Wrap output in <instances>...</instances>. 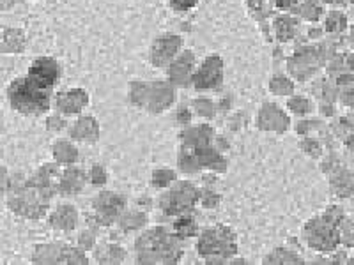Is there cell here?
<instances>
[{
    "label": "cell",
    "instance_id": "obj_4",
    "mask_svg": "<svg viewBox=\"0 0 354 265\" xmlns=\"http://www.w3.org/2000/svg\"><path fill=\"white\" fill-rule=\"evenodd\" d=\"M197 255L204 258L207 264H227L230 258L238 255V237L230 226L227 225H213L209 228L198 232Z\"/></svg>",
    "mask_w": 354,
    "mask_h": 265
},
{
    "label": "cell",
    "instance_id": "obj_16",
    "mask_svg": "<svg viewBox=\"0 0 354 265\" xmlns=\"http://www.w3.org/2000/svg\"><path fill=\"white\" fill-rule=\"evenodd\" d=\"M221 197L214 191L213 186H198V205L204 209H216Z\"/></svg>",
    "mask_w": 354,
    "mask_h": 265
},
{
    "label": "cell",
    "instance_id": "obj_9",
    "mask_svg": "<svg viewBox=\"0 0 354 265\" xmlns=\"http://www.w3.org/2000/svg\"><path fill=\"white\" fill-rule=\"evenodd\" d=\"M80 214L78 209L71 204H59L52 213L48 214V223L53 230L62 233L73 232L78 226Z\"/></svg>",
    "mask_w": 354,
    "mask_h": 265
},
{
    "label": "cell",
    "instance_id": "obj_1",
    "mask_svg": "<svg viewBox=\"0 0 354 265\" xmlns=\"http://www.w3.org/2000/svg\"><path fill=\"white\" fill-rule=\"evenodd\" d=\"M138 264H179L185 255V241L163 225L144 228L135 239Z\"/></svg>",
    "mask_w": 354,
    "mask_h": 265
},
{
    "label": "cell",
    "instance_id": "obj_5",
    "mask_svg": "<svg viewBox=\"0 0 354 265\" xmlns=\"http://www.w3.org/2000/svg\"><path fill=\"white\" fill-rule=\"evenodd\" d=\"M156 205L160 213L170 219L195 213L198 207V186L192 181H176L172 186L163 189Z\"/></svg>",
    "mask_w": 354,
    "mask_h": 265
},
{
    "label": "cell",
    "instance_id": "obj_7",
    "mask_svg": "<svg viewBox=\"0 0 354 265\" xmlns=\"http://www.w3.org/2000/svg\"><path fill=\"white\" fill-rule=\"evenodd\" d=\"M9 188H11V195L8 198V205L12 214L28 217V219H39L48 213V200L41 197L36 189L30 188L27 181L17 186L9 184Z\"/></svg>",
    "mask_w": 354,
    "mask_h": 265
},
{
    "label": "cell",
    "instance_id": "obj_13",
    "mask_svg": "<svg viewBox=\"0 0 354 265\" xmlns=\"http://www.w3.org/2000/svg\"><path fill=\"white\" fill-rule=\"evenodd\" d=\"M172 232L176 233L177 237L181 239V241H188V239L197 237L201 228H198V221L195 219V214L188 213V214H183V216L174 217Z\"/></svg>",
    "mask_w": 354,
    "mask_h": 265
},
{
    "label": "cell",
    "instance_id": "obj_3",
    "mask_svg": "<svg viewBox=\"0 0 354 265\" xmlns=\"http://www.w3.org/2000/svg\"><path fill=\"white\" fill-rule=\"evenodd\" d=\"M53 85L28 72L27 77L12 80L8 88L9 103L21 115H39L50 108Z\"/></svg>",
    "mask_w": 354,
    "mask_h": 265
},
{
    "label": "cell",
    "instance_id": "obj_19",
    "mask_svg": "<svg viewBox=\"0 0 354 265\" xmlns=\"http://www.w3.org/2000/svg\"><path fill=\"white\" fill-rule=\"evenodd\" d=\"M96 244H97L96 228L88 226L85 232L80 233V237H78V246H80L84 251H88V249H94V246H96Z\"/></svg>",
    "mask_w": 354,
    "mask_h": 265
},
{
    "label": "cell",
    "instance_id": "obj_14",
    "mask_svg": "<svg viewBox=\"0 0 354 265\" xmlns=\"http://www.w3.org/2000/svg\"><path fill=\"white\" fill-rule=\"evenodd\" d=\"M301 264L303 260L298 251H292L289 248H277L264 258V264Z\"/></svg>",
    "mask_w": 354,
    "mask_h": 265
},
{
    "label": "cell",
    "instance_id": "obj_8",
    "mask_svg": "<svg viewBox=\"0 0 354 265\" xmlns=\"http://www.w3.org/2000/svg\"><path fill=\"white\" fill-rule=\"evenodd\" d=\"M87 184V172L69 165L68 168L61 170L57 179V193L62 197H77L84 191Z\"/></svg>",
    "mask_w": 354,
    "mask_h": 265
},
{
    "label": "cell",
    "instance_id": "obj_20",
    "mask_svg": "<svg viewBox=\"0 0 354 265\" xmlns=\"http://www.w3.org/2000/svg\"><path fill=\"white\" fill-rule=\"evenodd\" d=\"M170 2H172L174 8L179 9V11H188V9H192L197 4L198 0H170Z\"/></svg>",
    "mask_w": 354,
    "mask_h": 265
},
{
    "label": "cell",
    "instance_id": "obj_15",
    "mask_svg": "<svg viewBox=\"0 0 354 265\" xmlns=\"http://www.w3.org/2000/svg\"><path fill=\"white\" fill-rule=\"evenodd\" d=\"M177 181V173L172 168H158L151 175V186L154 189H167Z\"/></svg>",
    "mask_w": 354,
    "mask_h": 265
},
{
    "label": "cell",
    "instance_id": "obj_18",
    "mask_svg": "<svg viewBox=\"0 0 354 265\" xmlns=\"http://www.w3.org/2000/svg\"><path fill=\"white\" fill-rule=\"evenodd\" d=\"M53 154H55V161L59 163H64V165H73L77 161V150L69 147V145L59 144L53 149Z\"/></svg>",
    "mask_w": 354,
    "mask_h": 265
},
{
    "label": "cell",
    "instance_id": "obj_10",
    "mask_svg": "<svg viewBox=\"0 0 354 265\" xmlns=\"http://www.w3.org/2000/svg\"><path fill=\"white\" fill-rule=\"evenodd\" d=\"M328 175H330L331 193H333L337 198H340V200H347V198H351V195H353V184H354L353 170L346 168V166L342 165V166H338V168H335L331 173H328Z\"/></svg>",
    "mask_w": 354,
    "mask_h": 265
},
{
    "label": "cell",
    "instance_id": "obj_17",
    "mask_svg": "<svg viewBox=\"0 0 354 265\" xmlns=\"http://www.w3.org/2000/svg\"><path fill=\"white\" fill-rule=\"evenodd\" d=\"M87 182L91 186H94V188H103L109 182V173H106V170L103 166L94 165L87 172Z\"/></svg>",
    "mask_w": 354,
    "mask_h": 265
},
{
    "label": "cell",
    "instance_id": "obj_12",
    "mask_svg": "<svg viewBox=\"0 0 354 265\" xmlns=\"http://www.w3.org/2000/svg\"><path fill=\"white\" fill-rule=\"evenodd\" d=\"M147 221H149L147 210L137 207V209H133V210L126 209L124 213L121 214V217H119V221H117L115 225H119V228H121L124 233H133V232H142V230L147 226Z\"/></svg>",
    "mask_w": 354,
    "mask_h": 265
},
{
    "label": "cell",
    "instance_id": "obj_6",
    "mask_svg": "<svg viewBox=\"0 0 354 265\" xmlns=\"http://www.w3.org/2000/svg\"><path fill=\"white\" fill-rule=\"evenodd\" d=\"M128 207V200L115 191H100L91 202L88 223L93 228H109L119 221Z\"/></svg>",
    "mask_w": 354,
    "mask_h": 265
},
{
    "label": "cell",
    "instance_id": "obj_21",
    "mask_svg": "<svg viewBox=\"0 0 354 265\" xmlns=\"http://www.w3.org/2000/svg\"><path fill=\"white\" fill-rule=\"evenodd\" d=\"M6 188H9V179L6 168H0V191H4Z\"/></svg>",
    "mask_w": 354,
    "mask_h": 265
},
{
    "label": "cell",
    "instance_id": "obj_2",
    "mask_svg": "<svg viewBox=\"0 0 354 265\" xmlns=\"http://www.w3.org/2000/svg\"><path fill=\"white\" fill-rule=\"evenodd\" d=\"M347 217L340 205H330L319 216L312 217L303 226V239L310 249L321 255H330L340 248V226Z\"/></svg>",
    "mask_w": 354,
    "mask_h": 265
},
{
    "label": "cell",
    "instance_id": "obj_11",
    "mask_svg": "<svg viewBox=\"0 0 354 265\" xmlns=\"http://www.w3.org/2000/svg\"><path fill=\"white\" fill-rule=\"evenodd\" d=\"M126 249L117 242H101L94 246L93 258L97 264H121L126 260Z\"/></svg>",
    "mask_w": 354,
    "mask_h": 265
}]
</instances>
